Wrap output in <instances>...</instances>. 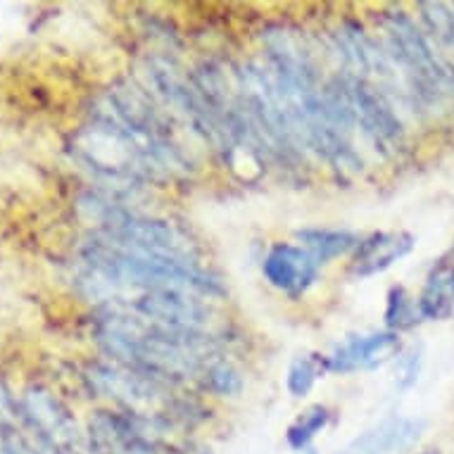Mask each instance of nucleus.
<instances>
[{"label":"nucleus","mask_w":454,"mask_h":454,"mask_svg":"<svg viewBox=\"0 0 454 454\" xmlns=\"http://www.w3.org/2000/svg\"><path fill=\"white\" fill-rule=\"evenodd\" d=\"M98 333L105 350L121 366L164 383L202 376L215 362V335L176 331L117 307L100 319Z\"/></svg>","instance_id":"obj_1"},{"label":"nucleus","mask_w":454,"mask_h":454,"mask_svg":"<svg viewBox=\"0 0 454 454\" xmlns=\"http://www.w3.org/2000/svg\"><path fill=\"white\" fill-rule=\"evenodd\" d=\"M379 27V38L403 72L421 117L454 110V60L440 51L421 22L404 10H387L380 12Z\"/></svg>","instance_id":"obj_2"},{"label":"nucleus","mask_w":454,"mask_h":454,"mask_svg":"<svg viewBox=\"0 0 454 454\" xmlns=\"http://www.w3.org/2000/svg\"><path fill=\"white\" fill-rule=\"evenodd\" d=\"M345 86V96L350 103L355 129L362 131L373 150L383 157L397 155L404 148L407 131H404L403 114L397 112L390 100L364 79L352 74H340Z\"/></svg>","instance_id":"obj_3"},{"label":"nucleus","mask_w":454,"mask_h":454,"mask_svg":"<svg viewBox=\"0 0 454 454\" xmlns=\"http://www.w3.org/2000/svg\"><path fill=\"white\" fill-rule=\"evenodd\" d=\"M90 454H181L172 428L129 411H100L90 421Z\"/></svg>","instance_id":"obj_4"},{"label":"nucleus","mask_w":454,"mask_h":454,"mask_svg":"<svg viewBox=\"0 0 454 454\" xmlns=\"http://www.w3.org/2000/svg\"><path fill=\"white\" fill-rule=\"evenodd\" d=\"M262 274L271 288L286 293L288 298H300L319 278V262L302 246L276 243L262 262Z\"/></svg>","instance_id":"obj_5"},{"label":"nucleus","mask_w":454,"mask_h":454,"mask_svg":"<svg viewBox=\"0 0 454 454\" xmlns=\"http://www.w3.org/2000/svg\"><path fill=\"white\" fill-rule=\"evenodd\" d=\"M400 355V335L395 331H379V333L352 335L345 343L326 357V372L331 373H352L359 369H376L386 364L387 359Z\"/></svg>","instance_id":"obj_6"},{"label":"nucleus","mask_w":454,"mask_h":454,"mask_svg":"<svg viewBox=\"0 0 454 454\" xmlns=\"http://www.w3.org/2000/svg\"><path fill=\"white\" fill-rule=\"evenodd\" d=\"M426 424L421 419L407 417H386L372 428H366L359 435L340 447L335 454H397L410 452L424 435Z\"/></svg>","instance_id":"obj_7"},{"label":"nucleus","mask_w":454,"mask_h":454,"mask_svg":"<svg viewBox=\"0 0 454 454\" xmlns=\"http://www.w3.org/2000/svg\"><path fill=\"white\" fill-rule=\"evenodd\" d=\"M417 239L407 231H376L359 240L352 257V274L369 278L386 271L414 250Z\"/></svg>","instance_id":"obj_8"},{"label":"nucleus","mask_w":454,"mask_h":454,"mask_svg":"<svg viewBox=\"0 0 454 454\" xmlns=\"http://www.w3.org/2000/svg\"><path fill=\"white\" fill-rule=\"evenodd\" d=\"M421 319L445 321L454 314V260H438L417 298Z\"/></svg>","instance_id":"obj_9"},{"label":"nucleus","mask_w":454,"mask_h":454,"mask_svg":"<svg viewBox=\"0 0 454 454\" xmlns=\"http://www.w3.org/2000/svg\"><path fill=\"white\" fill-rule=\"evenodd\" d=\"M298 240L319 264L348 254L359 246V239L355 233L340 231V229H302L298 231Z\"/></svg>","instance_id":"obj_10"},{"label":"nucleus","mask_w":454,"mask_h":454,"mask_svg":"<svg viewBox=\"0 0 454 454\" xmlns=\"http://www.w3.org/2000/svg\"><path fill=\"white\" fill-rule=\"evenodd\" d=\"M419 22L438 43L447 58L454 60V5L447 3H419Z\"/></svg>","instance_id":"obj_11"},{"label":"nucleus","mask_w":454,"mask_h":454,"mask_svg":"<svg viewBox=\"0 0 454 454\" xmlns=\"http://www.w3.org/2000/svg\"><path fill=\"white\" fill-rule=\"evenodd\" d=\"M328 424H331V410L326 404H312L305 411H300V417L286 428V445L293 452H307L312 450L314 438L326 431Z\"/></svg>","instance_id":"obj_12"},{"label":"nucleus","mask_w":454,"mask_h":454,"mask_svg":"<svg viewBox=\"0 0 454 454\" xmlns=\"http://www.w3.org/2000/svg\"><path fill=\"white\" fill-rule=\"evenodd\" d=\"M419 321H421V312H419L417 300L411 298L403 286H393L390 293H387L386 305L387 328L397 333V331H404V328L417 326Z\"/></svg>","instance_id":"obj_13"},{"label":"nucleus","mask_w":454,"mask_h":454,"mask_svg":"<svg viewBox=\"0 0 454 454\" xmlns=\"http://www.w3.org/2000/svg\"><path fill=\"white\" fill-rule=\"evenodd\" d=\"M324 372H326V362H321L317 355H300L293 359L291 369H288V379H286L288 393L293 397H307Z\"/></svg>","instance_id":"obj_14"},{"label":"nucleus","mask_w":454,"mask_h":454,"mask_svg":"<svg viewBox=\"0 0 454 454\" xmlns=\"http://www.w3.org/2000/svg\"><path fill=\"white\" fill-rule=\"evenodd\" d=\"M202 380L216 395H236L240 390L239 372L226 362H212L202 373Z\"/></svg>","instance_id":"obj_15"},{"label":"nucleus","mask_w":454,"mask_h":454,"mask_svg":"<svg viewBox=\"0 0 454 454\" xmlns=\"http://www.w3.org/2000/svg\"><path fill=\"white\" fill-rule=\"evenodd\" d=\"M419 364H421V359H419V352L414 355H404L400 359V380H403V387H410L417 383L419 379Z\"/></svg>","instance_id":"obj_16"},{"label":"nucleus","mask_w":454,"mask_h":454,"mask_svg":"<svg viewBox=\"0 0 454 454\" xmlns=\"http://www.w3.org/2000/svg\"><path fill=\"white\" fill-rule=\"evenodd\" d=\"M419 454H447L445 450H440V447H428V450H421Z\"/></svg>","instance_id":"obj_17"},{"label":"nucleus","mask_w":454,"mask_h":454,"mask_svg":"<svg viewBox=\"0 0 454 454\" xmlns=\"http://www.w3.org/2000/svg\"><path fill=\"white\" fill-rule=\"evenodd\" d=\"M302 454H317V452H314V450H307V452H302Z\"/></svg>","instance_id":"obj_18"},{"label":"nucleus","mask_w":454,"mask_h":454,"mask_svg":"<svg viewBox=\"0 0 454 454\" xmlns=\"http://www.w3.org/2000/svg\"><path fill=\"white\" fill-rule=\"evenodd\" d=\"M452 254H454V250H452Z\"/></svg>","instance_id":"obj_19"},{"label":"nucleus","mask_w":454,"mask_h":454,"mask_svg":"<svg viewBox=\"0 0 454 454\" xmlns=\"http://www.w3.org/2000/svg\"><path fill=\"white\" fill-rule=\"evenodd\" d=\"M452 454H454V452H452Z\"/></svg>","instance_id":"obj_20"}]
</instances>
